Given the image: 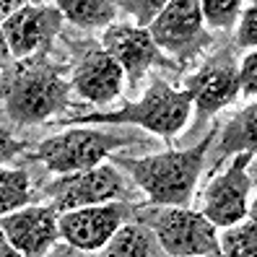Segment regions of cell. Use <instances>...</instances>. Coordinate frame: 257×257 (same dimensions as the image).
<instances>
[{
    "label": "cell",
    "instance_id": "obj_11",
    "mask_svg": "<svg viewBox=\"0 0 257 257\" xmlns=\"http://www.w3.org/2000/svg\"><path fill=\"white\" fill-rule=\"evenodd\" d=\"M0 26H3L11 55L21 60V57L34 55L42 44H47L52 37H57L60 26H63V13L44 3L21 6Z\"/></svg>",
    "mask_w": 257,
    "mask_h": 257
},
{
    "label": "cell",
    "instance_id": "obj_18",
    "mask_svg": "<svg viewBox=\"0 0 257 257\" xmlns=\"http://www.w3.org/2000/svg\"><path fill=\"white\" fill-rule=\"evenodd\" d=\"M221 254L229 257H252L257 252V226L254 218H241L236 223L223 226V234L218 236Z\"/></svg>",
    "mask_w": 257,
    "mask_h": 257
},
{
    "label": "cell",
    "instance_id": "obj_22",
    "mask_svg": "<svg viewBox=\"0 0 257 257\" xmlns=\"http://www.w3.org/2000/svg\"><path fill=\"white\" fill-rule=\"evenodd\" d=\"M236 44L244 50H254L257 44V11L254 6H249L239 19V29H236Z\"/></svg>",
    "mask_w": 257,
    "mask_h": 257
},
{
    "label": "cell",
    "instance_id": "obj_14",
    "mask_svg": "<svg viewBox=\"0 0 257 257\" xmlns=\"http://www.w3.org/2000/svg\"><path fill=\"white\" fill-rule=\"evenodd\" d=\"M195 91V107L200 114H213L231 104L239 94V78L231 65H208L187 81Z\"/></svg>",
    "mask_w": 257,
    "mask_h": 257
},
{
    "label": "cell",
    "instance_id": "obj_16",
    "mask_svg": "<svg viewBox=\"0 0 257 257\" xmlns=\"http://www.w3.org/2000/svg\"><path fill=\"white\" fill-rule=\"evenodd\" d=\"M57 11L83 29H101L114 21V0H57Z\"/></svg>",
    "mask_w": 257,
    "mask_h": 257
},
{
    "label": "cell",
    "instance_id": "obj_3",
    "mask_svg": "<svg viewBox=\"0 0 257 257\" xmlns=\"http://www.w3.org/2000/svg\"><path fill=\"white\" fill-rule=\"evenodd\" d=\"M63 107H68V83L52 65H24L6 86V109L19 125L44 122Z\"/></svg>",
    "mask_w": 257,
    "mask_h": 257
},
{
    "label": "cell",
    "instance_id": "obj_25",
    "mask_svg": "<svg viewBox=\"0 0 257 257\" xmlns=\"http://www.w3.org/2000/svg\"><path fill=\"white\" fill-rule=\"evenodd\" d=\"M21 6H26V0H0V21H6L13 11H19Z\"/></svg>",
    "mask_w": 257,
    "mask_h": 257
},
{
    "label": "cell",
    "instance_id": "obj_24",
    "mask_svg": "<svg viewBox=\"0 0 257 257\" xmlns=\"http://www.w3.org/2000/svg\"><path fill=\"white\" fill-rule=\"evenodd\" d=\"M21 143L11 138V133L6 127H0V166H3L6 161H11L16 154H21Z\"/></svg>",
    "mask_w": 257,
    "mask_h": 257
},
{
    "label": "cell",
    "instance_id": "obj_19",
    "mask_svg": "<svg viewBox=\"0 0 257 257\" xmlns=\"http://www.w3.org/2000/svg\"><path fill=\"white\" fill-rule=\"evenodd\" d=\"M254 117H257V107L247 104L229 125H226L221 148L223 154H231V151H254Z\"/></svg>",
    "mask_w": 257,
    "mask_h": 257
},
{
    "label": "cell",
    "instance_id": "obj_2",
    "mask_svg": "<svg viewBox=\"0 0 257 257\" xmlns=\"http://www.w3.org/2000/svg\"><path fill=\"white\" fill-rule=\"evenodd\" d=\"M195 101V91L187 83L182 91L166 86L164 81H154L151 88L138 99L125 104L117 112H96L70 119V125H141L161 138H172L187 125V117Z\"/></svg>",
    "mask_w": 257,
    "mask_h": 257
},
{
    "label": "cell",
    "instance_id": "obj_13",
    "mask_svg": "<svg viewBox=\"0 0 257 257\" xmlns=\"http://www.w3.org/2000/svg\"><path fill=\"white\" fill-rule=\"evenodd\" d=\"M125 83V70L107 50H91L73 73V86L83 99L94 104H109L119 96Z\"/></svg>",
    "mask_w": 257,
    "mask_h": 257
},
{
    "label": "cell",
    "instance_id": "obj_9",
    "mask_svg": "<svg viewBox=\"0 0 257 257\" xmlns=\"http://www.w3.org/2000/svg\"><path fill=\"white\" fill-rule=\"evenodd\" d=\"M127 213H130L127 205L112 203V200L63 210L57 218L60 236L75 249H83V252L101 249L109 241V236L117 231V226L125 223Z\"/></svg>",
    "mask_w": 257,
    "mask_h": 257
},
{
    "label": "cell",
    "instance_id": "obj_5",
    "mask_svg": "<svg viewBox=\"0 0 257 257\" xmlns=\"http://www.w3.org/2000/svg\"><path fill=\"white\" fill-rule=\"evenodd\" d=\"M151 229H154L164 254H177V257L221 254L216 226L203 213H195V210H187L182 205L159 210L151 218Z\"/></svg>",
    "mask_w": 257,
    "mask_h": 257
},
{
    "label": "cell",
    "instance_id": "obj_26",
    "mask_svg": "<svg viewBox=\"0 0 257 257\" xmlns=\"http://www.w3.org/2000/svg\"><path fill=\"white\" fill-rule=\"evenodd\" d=\"M19 252L13 249V244L8 241V236H6V231H3V226H0V257H16Z\"/></svg>",
    "mask_w": 257,
    "mask_h": 257
},
{
    "label": "cell",
    "instance_id": "obj_4",
    "mask_svg": "<svg viewBox=\"0 0 257 257\" xmlns=\"http://www.w3.org/2000/svg\"><path fill=\"white\" fill-rule=\"evenodd\" d=\"M119 146H125V135L94 130V127H81V130L75 127V130L42 141L34 156L50 172L73 174V172H83L101 164Z\"/></svg>",
    "mask_w": 257,
    "mask_h": 257
},
{
    "label": "cell",
    "instance_id": "obj_20",
    "mask_svg": "<svg viewBox=\"0 0 257 257\" xmlns=\"http://www.w3.org/2000/svg\"><path fill=\"white\" fill-rule=\"evenodd\" d=\"M200 16L216 29H229L236 21V13L241 8V0H198Z\"/></svg>",
    "mask_w": 257,
    "mask_h": 257
},
{
    "label": "cell",
    "instance_id": "obj_8",
    "mask_svg": "<svg viewBox=\"0 0 257 257\" xmlns=\"http://www.w3.org/2000/svg\"><path fill=\"white\" fill-rule=\"evenodd\" d=\"M252 156L254 151H239L229 169L218 174L205 190L203 216L216 229H223V226L236 223L247 216V200L252 190V177L247 166L252 164Z\"/></svg>",
    "mask_w": 257,
    "mask_h": 257
},
{
    "label": "cell",
    "instance_id": "obj_6",
    "mask_svg": "<svg viewBox=\"0 0 257 257\" xmlns=\"http://www.w3.org/2000/svg\"><path fill=\"white\" fill-rule=\"evenodd\" d=\"M52 208L57 213L81 205H96V203H109L127 195V182L114 166L109 164H96L91 169L65 174L47 187Z\"/></svg>",
    "mask_w": 257,
    "mask_h": 257
},
{
    "label": "cell",
    "instance_id": "obj_27",
    "mask_svg": "<svg viewBox=\"0 0 257 257\" xmlns=\"http://www.w3.org/2000/svg\"><path fill=\"white\" fill-rule=\"evenodd\" d=\"M11 60V47L6 42V34H3V26H0V68H3L6 63Z\"/></svg>",
    "mask_w": 257,
    "mask_h": 257
},
{
    "label": "cell",
    "instance_id": "obj_1",
    "mask_svg": "<svg viewBox=\"0 0 257 257\" xmlns=\"http://www.w3.org/2000/svg\"><path fill=\"white\" fill-rule=\"evenodd\" d=\"M210 141H213V133H208V138L195 148L166 151V154L143 156V159L117 156L114 164L125 166V172L138 182V187L151 198V203L187 205L195 185H198V177L205 166V151Z\"/></svg>",
    "mask_w": 257,
    "mask_h": 257
},
{
    "label": "cell",
    "instance_id": "obj_17",
    "mask_svg": "<svg viewBox=\"0 0 257 257\" xmlns=\"http://www.w3.org/2000/svg\"><path fill=\"white\" fill-rule=\"evenodd\" d=\"M32 200V182L26 169L0 166V216L13 213Z\"/></svg>",
    "mask_w": 257,
    "mask_h": 257
},
{
    "label": "cell",
    "instance_id": "obj_21",
    "mask_svg": "<svg viewBox=\"0 0 257 257\" xmlns=\"http://www.w3.org/2000/svg\"><path fill=\"white\" fill-rule=\"evenodd\" d=\"M166 3H169V0H119V6L125 8V13H130V16L138 21V26H143V29L164 11Z\"/></svg>",
    "mask_w": 257,
    "mask_h": 257
},
{
    "label": "cell",
    "instance_id": "obj_7",
    "mask_svg": "<svg viewBox=\"0 0 257 257\" xmlns=\"http://www.w3.org/2000/svg\"><path fill=\"white\" fill-rule=\"evenodd\" d=\"M198 0H169L148 24V34L161 52L179 60L192 57L205 44V26Z\"/></svg>",
    "mask_w": 257,
    "mask_h": 257
},
{
    "label": "cell",
    "instance_id": "obj_10",
    "mask_svg": "<svg viewBox=\"0 0 257 257\" xmlns=\"http://www.w3.org/2000/svg\"><path fill=\"white\" fill-rule=\"evenodd\" d=\"M60 213L50 205V208H19L13 213L0 216V226L8 236V241L13 244L19 254H29V257H37V254H47L55 241L60 239V223H57Z\"/></svg>",
    "mask_w": 257,
    "mask_h": 257
},
{
    "label": "cell",
    "instance_id": "obj_15",
    "mask_svg": "<svg viewBox=\"0 0 257 257\" xmlns=\"http://www.w3.org/2000/svg\"><path fill=\"white\" fill-rule=\"evenodd\" d=\"M107 257H159L164 254L159 239L151 226L141 223H119L109 241L101 247Z\"/></svg>",
    "mask_w": 257,
    "mask_h": 257
},
{
    "label": "cell",
    "instance_id": "obj_23",
    "mask_svg": "<svg viewBox=\"0 0 257 257\" xmlns=\"http://www.w3.org/2000/svg\"><path fill=\"white\" fill-rule=\"evenodd\" d=\"M236 78H239V91L244 96H254V91H257V55H254V50H249V55L241 60Z\"/></svg>",
    "mask_w": 257,
    "mask_h": 257
},
{
    "label": "cell",
    "instance_id": "obj_28",
    "mask_svg": "<svg viewBox=\"0 0 257 257\" xmlns=\"http://www.w3.org/2000/svg\"><path fill=\"white\" fill-rule=\"evenodd\" d=\"M32 3H44V0H32Z\"/></svg>",
    "mask_w": 257,
    "mask_h": 257
},
{
    "label": "cell",
    "instance_id": "obj_12",
    "mask_svg": "<svg viewBox=\"0 0 257 257\" xmlns=\"http://www.w3.org/2000/svg\"><path fill=\"white\" fill-rule=\"evenodd\" d=\"M101 42L104 50L125 70L133 88H138L141 78L148 73L151 65L161 63V50L154 44L148 29L143 26H109Z\"/></svg>",
    "mask_w": 257,
    "mask_h": 257
}]
</instances>
